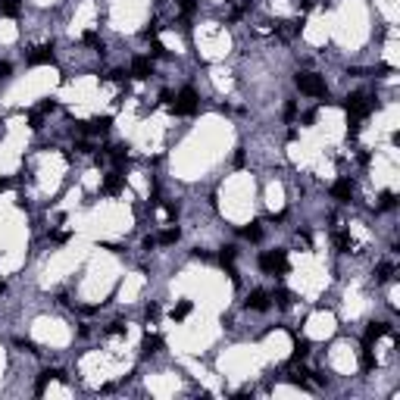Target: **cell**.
<instances>
[{
	"mask_svg": "<svg viewBox=\"0 0 400 400\" xmlns=\"http://www.w3.org/2000/svg\"><path fill=\"white\" fill-rule=\"evenodd\" d=\"M294 85H297L300 94H307V97H325V78L316 75V72H300L297 78H294Z\"/></svg>",
	"mask_w": 400,
	"mask_h": 400,
	"instance_id": "1",
	"label": "cell"
},
{
	"mask_svg": "<svg viewBox=\"0 0 400 400\" xmlns=\"http://www.w3.org/2000/svg\"><path fill=\"white\" fill-rule=\"evenodd\" d=\"M260 269L266 275H285L288 272V253L285 250H266L260 256Z\"/></svg>",
	"mask_w": 400,
	"mask_h": 400,
	"instance_id": "2",
	"label": "cell"
},
{
	"mask_svg": "<svg viewBox=\"0 0 400 400\" xmlns=\"http://www.w3.org/2000/svg\"><path fill=\"white\" fill-rule=\"evenodd\" d=\"M344 110H347V116H354V119H366L372 113V100H366V94L354 91V94L344 97Z\"/></svg>",
	"mask_w": 400,
	"mask_h": 400,
	"instance_id": "3",
	"label": "cell"
},
{
	"mask_svg": "<svg viewBox=\"0 0 400 400\" xmlns=\"http://www.w3.org/2000/svg\"><path fill=\"white\" fill-rule=\"evenodd\" d=\"M172 113L175 116H194L197 113V91L194 88H182L179 97L172 100Z\"/></svg>",
	"mask_w": 400,
	"mask_h": 400,
	"instance_id": "4",
	"label": "cell"
},
{
	"mask_svg": "<svg viewBox=\"0 0 400 400\" xmlns=\"http://www.w3.org/2000/svg\"><path fill=\"white\" fill-rule=\"evenodd\" d=\"M269 303H272V294L263 291V288H256V291L247 294L244 307H247V310H253V313H266V310H269Z\"/></svg>",
	"mask_w": 400,
	"mask_h": 400,
	"instance_id": "5",
	"label": "cell"
},
{
	"mask_svg": "<svg viewBox=\"0 0 400 400\" xmlns=\"http://www.w3.org/2000/svg\"><path fill=\"white\" fill-rule=\"evenodd\" d=\"M56 56H53V44H41L28 53V66H53Z\"/></svg>",
	"mask_w": 400,
	"mask_h": 400,
	"instance_id": "6",
	"label": "cell"
},
{
	"mask_svg": "<svg viewBox=\"0 0 400 400\" xmlns=\"http://www.w3.org/2000/svg\"><path fill=\"white\" fill-rule=\"evenodd\" d=\"M128 75L138 78V81L150 78V75H154V60H150V56H135V60H132V72H128Z\"/></svg>",
	"mask_w": 400,
	"mask_h": 400,
	"instance_id": "7",
	"label": "cell"
},
{
	"mask_svg": "<svg viewBox=\"0 0 400 400\" xmlns=\"http://www.w3.org/2000/svg\"><path fill=\"white\" fill-rule=\"evenodd\" d=\"M50 382H66V372L63 369H44L41 375H38V385H34V394H44V388L50 385Z\"/></svg>",
	"mask_w": 400,
	"mask_h": 400,
	"instance_id": "8",
	"label": "cell"
},
{
	"mask_svg": "<svg viewBox=\"0 0 400 400\" xmlns=\"http://www.w3.org/2000/svg\"><path fill=\"white\" fill-rule=\"evenodd\" d=\"M388 332H391V325H388V322H372V325L366 328V335H363V347L369 350L375 341H379L382 335H388Z\"/></svg>",
	"mask_w": 400,
	"mask_h": 400,
	"instance_id": "9",
	"label": "cell"
},
{
	"mask_svg": "<svg viewBox=\"0 0 400 400\" xmlns=\"http://www.w3.org/2000/svg\"><path fill=\"white\" fill-rule=\"evenodd\" d=\"M122 188H125V179H122L119 172L103 175V185H100V191H103V194H122Z\"/></svg>",
	"mask_w": 400,
	"mask_h": 400,
	"instance_id": "10",
	"label": "cell"
},
{
	"mask_svg": "<svg viewBox=\"0 0 400 400\" xmlns=\"http://www.w3.org/2000/svg\"><path fill=\"white\" fill-rule=\"evenodd\" d=\"M332 197H335V200H341V203H347V200L354 197V182H350V179L335 182V185H332Z\"/></svg>",
	"mask_w": 400,
	"mask_h": 400,
	"instance_id": "11",
	"label": "cell"
},
{
	"mask_svg": "<svg viewBox=\"0 0 400 400\" xmlns=\"http://www.w3.org/2000/svg\"><path fill=\"white\" fill-rule=\"evenodd\" d=\"M160 347H163V338H160V335H147L144 341H141V354H144V357L160 354Z\"/></svg>",
	"mask_w": 400,
	"mask_h": 400,
	"instance_id": "12",
	"label": "cell"
},
{
	"mask_svg": "<svg viewBox=\"0 0 400 400\" xmlns=\"http://www.w3.org/2000/svg\"><path fill=\"white\" fill-rule=\"evenodd\" d=\"M110 125H113L110 116H97V119H91V122H88V135H107V132H110Z\"/></svg>",
	"mask_w": 400,
	"mask_h": 400,
	"instance_id": "13",
	"label": "cell"
},
{
	"mask_svg": "<svg viewBox=\"0 0 400 400\" xmlns=\"http://www.w3.org/2000/svg\"><path fill=\"white\" fill-rule=\"evenodd\" d=\"M191 310H194V303H191V300L175 303V307H172V319H175V322H182V319H188V316H191Z\"/></svg>",
	"mask_w": 400,
	"mask_h": 400,
	"instance_id": "14",
	"label": "cell"
},
{
	"mask_svg": "<svg viewBox=\"0 0 400 400\" xmlns=\"http://www.w3.org/2000/svg\"><path fill=\"white\" fill-rule=\"evenodd\" d=\"M307 354H310V341H307V338H300V335H294V363L303 360Z\"/></svg>",
	"mask_w": 400,
	"mask_h": 400,
	"instance_id": "15",
	"label": "cell"
},
{
	"mask_svg": "<svg viewBox=\"0 0 400 400\" xmlns=\"http://www.w3.org/2000/svg\"><path fill=\"white\" fill-rule=\"evenodd\" d=\"M0 13L9 16V19H16L22 13V3H19V0H0Z\"/></svg>",
	"mask_w": 400,
	"mask_h": 400,
	"instance_id": "16",
	"label": "cell"
},
{
	"mask_svg": "<svg viewBox=\"0 0 400 400\" xmlns=\"http://www.w3.org/2000/svg\"><path fill=\"white\" fill-rule=\"evenodd\" d=\"M179 238H182V231H179V228H166V231H160L157 244H163V247H172V244H179Z\"/></svg>",
	"mask_w": 400,
	"mask_h": 400,
	"instance_id": "17",
	"label": "cell"
},
{
	"mask_svg": "<svg viewBox=\"0 0 400 400\" xmlns=\"http://www.w3.org/2000/svg\"><path fill=\"white\" fill-rule=\"evenodd\" d=\"M234 256H238V247L228 244V247H222V250H219V263L228 269V266H234Z\"/></svg>",
	"mask_w": 400,
	"mask_h": 400,
	"instance_id": "18",
	"label": "cell"
},
{
	"mask_svg": "<svg viewBox=\"0 0 400 400\" xmlns=\"http://www.w3.org/2000/svg\"><path fill=\"white\" fill-rule=\"evenodd\" d=\"M107 150H110L107 157L116 163V166H125V160H128V147H107Z\"/></svg>",
	"mask_w": 400,
	"mask_h": 400,
	"instance_id": "19",
	"label": "cell"
},
{
	"mask_svg": "<svg viewBox=\"0 0 400 400\" xmlns=\"http://www.w3.org/2000/svg\"><path fill=\"white\" fill-rule=\"evenodd\" d=\"M244 238H247V241H263V228H260V222H250V225L244 228Z\"/></svg>",
	"mask_w": 400,
	"mask_h": 400,
	"instance_id": "20",
	"label": "cell"
},
{
	"mask_svg": "<svg viewBox=\"0 0 400 400\" xmlns=\"http://www.w3.org/2000/svg\"><path fill=\"white\" fill-rule=\"evenodd\" d=\"M335 244H338V250H350V247H354V241H350V234L347 231H335Z\"/></svg>",
	"mask_w": 400,
	"mask_h": 400,
	"instance_id": "21",
	"label": "cell"
},
{
	"mask_svg": "<svg viewBox=\"0 0 400 400\" xmlns=\"http://www.w3.org/2000/svg\"><path fill=\"white\" fill-rule=\"evenodd\" d=\"M272 300L278 303L281 310H288V307H291V291H285V288H278V291L272 294Z\"/></svg>",
	"mask_w": 400,
	"mask_h": 400,
	"instance_id": "22",
	"label": "cell"
},
{
	"mask_svg": "<svg viewBox=\"0 0 400 400\" xmlns=\"http://www.w3.org/2000/svg\"><path fill=\"white\" fill-rule=\"evenodd\" d=\"M375 278H379V281H391L394 278V266L391 263H382L379 269H375Z\"/></svg>",
	"mask_w": 400,
	"mask_h": 400,
	"instance_id": "23",
	"label": "cell"
},
{
	"mask_svg": "<svg viewBox=\"0 0 400 400\" xmlns=\"http://www.w3.org/2000/svg\"><path fill=\"white\" fill-rule=\"evenodd\" d=\"M379 206H382V209H394V206H397V194H394V191H385V194L379 197Z\"/></svg>",
	"mask_w": 400,
	"mask_h": 400,
	"instance_id": "24",
	"label": "cell"
},
{
	"mask_svg": "<svg viewBox=\"0 0 400 400\" xmlns=\"http://www.w3.org/2000/svg\"><path fill=\"white\" fill-rule=\"evenodd\" d=\"M81 41H85V44H91L94 50H103V41L97 38V31H85V34H81Z\"/></svg>",
	"mask_w": 400,
	"mask_h": 400,
	"instance_id": "25",
	"label": "cell"
},
{
	"mask_svg": "<svg viewBox=\"0 0 400 400\" xmlns=\"http://www.w3.org/2000/svg\"><path fill=\"white\" fill-rule=\"evenodd\" d=\"M28 128H34V132H38V128H44V113H41V110L28 113Z\"/></svg>",
	"mask_w": 400,
	"mask_h": 400,
	"instance_id": "26",
	"label": "cell"
},
{
	"mask_svg": "<svg viewBox=\"0 0 400 400\" xmlns=\"http://www.w3.org/2000/svg\"><path fill=\"white\" fill-rule=\"evenodd\" d=\"M360 366H363V372H372V369H375V357L369 354V350H363V360H360Z\"/></svg>",
	"mask_w": 400,
	"mask_h": 400,
	"instance_id": "27",
	"label": "cell"
},
{
	"mask_svg": "<svg viewBox=\"0 0 400 400\" xmlns=\"http://www.w3.org/2000/svg\"><path fill=\"white\" fill-rule=\"evenodd\" d=\"M150 56H157V60H163V56H166V47H163L157 38L154 41H150Z\"/></svg>",
	"mask_w": 400,
	"mask_h": 400,
	"instance_id": "28",
	"label": "cell"
},
{
	"mask_svg": "<svg viewBox=\"0 0 400 400\" xmlns=\"http://www.w3.org/2000/svg\"><path fill=\"white\" fill-rule=\"evenodd\" d=\"M16 344H19V347H25L28 354H38V347H34V341H28V338H16Z\"/></svg>",
	"mask_w": 400,
	"mask_h": 400,
	"instance_id": "29",
	"label": "cell"
},
{
	"mask_svg": "<svg viewBox=\"0 0 400 400\" xmlns=\"http://www.w3.org/2000/svg\"><path fill=\"white\" fill-rule=\"evenodd\" d=\"M157 34H160V22H150V28H144V38H147V41H154Z\"/></svg>",
	"mask_w": 400,
	"mask_h": 400,
	"instance_id": "30",
	"label": "cell"
},
{
	"mask_svg": "<svg viewBox=\"0 0 400 400\" xmlns=\"http://www.w3.org/2000/svg\"><path fill=\"white\" fill-rule=\"evenodd\" d=\"M157 319H160V307L150 303V307H147V322H157Z\"/></svg>",
	"mask_w": 400,
	"mask_h": 400,
	"instance_id": "31",
	"label": "cell"
},
{
	"mask_svg": "<svg viewBox=\"0 0 400 400\" xmlns=\"http://www.w3.org/2000/svg\"><path fill=\"white\" fill-rule=\"evenodd\" d=\"M191 256H194V260H200V263H209V253L206 250H191Z\"/></svg>",
	"mask_w": 400,
	"mask_h": 400,
	"instance_id": "32",
	"label": "cell"
},
{
	"mask_svg": "<svg viewBox=\"0 0 400 400\" xmlns=\"http://www.w3.org/2000/svg\"><path fill=\"white\" fill-rule=\"evenodd\" d=\"M110 335H125V322H113L110 325Z\"/></svg>",
	"mask_w": 400,
	"mask_h": 400,
	"instance_id": "33",
	"label": "cell"
},
{
	"mask_svg": "<svg viewBox=\"0 0 400 400\" xmlns=\"http://www.w3.org/2000/svg\"><path fill=\"white\" fill-rule=\"evenodd\" d=\"M182 13H185V16L194 13V0H182Z\"/></svg>",
	"mask_w": 400,
	"mask_h": 400,
	"instance_id": "34",
	"label": "cell"
},
{
	"mask_svg": "<svg viewBox=\"0 0 400 400\" xmlns=\"http://www.w3.org/2000/svg\"><path fill=\"white\" fill-rule=\"evenodd\" d=\"M38 110H41V113H53V110H56V103H53V100H44Z\"/></svg>",
	"mask_w": 400,
	"mask_h": 400,
	"instance_id": "35",
	"label": "cell"
},
{
	"mask_svg": "<svg viewBox=\"0 0 400 400\" xmlns=\"http://www.w3.org/2000/svg\"><path fill=\"white\" fill-rule=\"evenodd\" d=\"M75 150H81V154H91V144H88V141H78Z\"/></svg>",
	"mask_w": 400,
	"mask_h": 400,
	"instance_id": "36",
	"label": "cell"
},
{
	"mask_svg": "<svg viewBox=\"0 0 400 400\" xmlns=\"http://www.w3.org/2000/svg\"><path fill=\"white\" fill-rule=\"evenodd\" d=\"M294 113H297V107H294V103H288V107H285V119H294Z\"/></svg>",
	"mask_w": 400,
	"mask_h": 400,
	"instance_id": "37",
	"label": "cell"
},
{
	"mask_svg": "<svg viewBox=\"0 0 400 400\" xmlns=\"http://www.w3.org/2000/svg\"><path fill=\"white\" fill-rule=\"evenodd\" d=\"M9 72H13V66H9V63H0V78L9 75Z\"/></svg>",
	"mask_w": 400,
	"mask_h": 400,
	"instance_id": "38",
	"label": "cell"
},
{
	"mask_svg": "<svg viewBox=\"0 0 400 400\" xmlns=\"http://www.w3.org/2000/svg\"><path fill=\"white\" fill-rule=\"evenodd\" d=\"M234 166H244V150L238 147V154H234Z\"/></svg>",
	"mask_w": 400,
	"mask_h": 400,
	"instance_id": "39",
	"label": "cell"
},
{
	"mask_svg": "<svg viewBox=\"0 0 400 400\" xmlns=\"http://www.w3.org/2000/svg\"><path fill=\"white\" fill-rule=\"evenodd\" d=\"M9 188V179H0V191H6Z\"/></svg>",
	"mask_w": 400,
	"mask_h": 400,
	"instance_id": "40",
	"label": "cell"
}]
</instances>
